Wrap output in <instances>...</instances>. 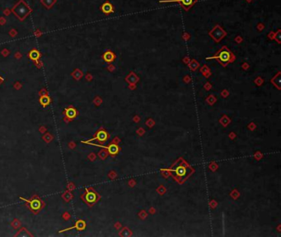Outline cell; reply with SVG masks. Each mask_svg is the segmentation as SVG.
<instances>
[{"label":"cell","mask_w":281,"mask_h":237,"mask_svg":"<svg viewBox=\"0 0 281 237\" xmlns=\"http://www.w3.org/2000/svg\"><path fill=\"white\" fill-rule=\"evenodd\" d=\"M107 137H108L107 133L105 131H103V130H102V131L98 132V134H97V136H96V137H94L93 139H92V140H99L100 142H104V141H106V140H107Z\"/></svg>","instance_id":"cell-6"},{"label":"cell","mask_w":281,"mask_h":237,"mask_svg":"<svg viewBox=\"0 0 281 237\" xmlns=\"http://www.w3.org/2000/svg\"><path fill=\"white\" fill-rule=\"evenodd\" d=\"M103 59L105 60V61H106V62H111V61L114 60L115 55H114V54L112 52L107 51L103 55Z\"/></svg>","instance_id":"cell-10"},{"label":"cell","mask_w":281,"mask_h":237,"mask_svg":"<svg viewBox=\"0 0 281 237\" xmlns=\"http://www.w3.org/2000/svg\"><path fill=\"white\" fill-rule=\"evenodd\" d=\"M40 103L42 104L44 107H46V106H47V105H49V103H50V98H49L48 96L45 95V96H42V97L40 98Z\"/></svg>","instance_id":"cell-14"},{"label":"cell","mask_w":281,"mask_h":237,"mask_svg":"<svg viewBox=\"0 0 281 237\" xmlns=\"http://www.w3.org/2000/svg\"><path fill=\"white\" fill-rule=\"evenodd\" d=\"M66 115H67V116L69 117V119H73L77 115V111L74 108H69L66 110Z\"/></svg>","instance_id":"cell-11"},{"label":"cell","mask_w":281,"mask_h":237,"mask_svg":"<svg viewBox=\"0 0 281 237\" xmlns=\"http://www.w3.org/2000/svg\"><path fill=\"white\" fill-rule=\"evenodd\" d=\"M215 58L218 59L221 63L225 65L228 62H229L230 59H231V53L227 49H224L219 52L218 55L215 56Z\"/></svg>","instance_id":"cell-3"},{"label":"cell","mask_w":281,"mask_h":237,"mask_svg":"<svg viewBox=\"0 0 281 237\" xmlns=\"http://www.w3.org/2000/svg\"><path fill=\"white\" fill-rule=\"evenodd\" d=\"M28 57L30 58L31 60H33V61H35V60H39V59H40V53L37 50H35V49H34V50H31V51L29 52Z\"/></svg>","instance_id":"cell-8"},{"label":"cell","mask_w":281,"mask_h":237,"mask_svg":"<svg viewBox=\"0 0 281 237\" xmlns=\"http://www.w3.org/2000/svg\"><path fill=\"white\" fill-rule=\"evenodd\" d=\"M181 1L182 4L184 6H186V7L190 6L193 3V0H181Z\"/></svg>","instance_id":"cell-15"},{"label":"cell","mask_w":281,"mask_h":237,"mask_svg":"<svg viewBox=\"0 0 281 237\" xmlns=\"http://www.w3.org/2000/svg\"><path fill=\"white\" fill-rule=\"evenodd\" d=\"M31 8L28 6L24 0H20L17 2L12 8V12L20 20L24 21L26 17H27L29 14L31 12Z\"/></svg>","instance_id":"cell-2"},{"label":"cell","mask_w":281,"mask_h":237,"mask_svg":"<svg viewBox=\"0 0 281 237\" xmlns=\"http://www.w3.org/2000/svg\"><path fill=\"white\" fill-rule=\"evenodd\" d=\"M107 149H108L110 154L112 155H116L118 153V151H119V147L116 145H110L109 147H107Z\"/></svg>","instance_id":"cell-13"},{"label":"cell","mask_w":281,"mask_h":237,"mask_svg":"<svg viewBox=\"0 0 281 237\" xmlns=\"http://www.w3.org/2000/svg\"><path fill=\"white\" fill-rule=\"evenodd\" d=\"M191 169L190 168L188 164H186L183 160H178L174 165L173 167L171 169L170 172L173 174V176L178 180H185L188 176H189L190 173H191Z\"/></svg>","instance_id":"cell-1"},{"label":"cell","mask_w":281,"mask_h":237,"mask_svg":"<svg viewBox=\"0 0 281 237\" xmlns=\"http://www.w3.org/2000/svg\"><path fill=\"white\" fill-rule=\"evenodd\" d=\"M56 2L57 0H40V3L48 9H50L56 3Z\"/></svg>","instance_id":"cell-9"},{"label":"cell","mask_w":281,"mask_h":237,"mask_svg":"<svg viewBox=\"0 0 281 237\" xmlns=\"http://www.w3.org/2000/svg\"><path fill=\"white\" fill-rule=\"evenodd\" d=\"M102 10L106 13V14H108L110 12H112V5L109 3H104L102 7Z\"/></svg>","instance_id":"cell-12"},{"label":"cell","mask_w":281,"mask_h":237,"mask_svg":"<svg viewBox=\"0 0 281 237\" xmlns=\"http://www.w3.org/2000/svg\"><path fill=\"white\" fill-rule=\"evenodd\" d=\"M85 226H86V223H85L83 221L79 220V221H78L76 222V224H75L74 226L69 227V228H67V229H64V230H62V231H60L59 232H64V231L72 230V229H74H74H77V230H78V231H81V230H84V229H85Z\"/></svg>","instance_id":"cell-4"},{"label":"cell","mask_w":281,"mask_h":237,"mask_svg":"<svg viewBox=\"0 0 281 237\" xmlns=\"http://www.w3.org/2000/svg\"><path fill=\"white\" fill-rule=\"evenodd\" d=\"M20 198L23 199V200H24V201H26V202H29V203H30V206H31V208L32 210L37 211V210H39V209L40 208V202L38 200V199H34V200H32V201H27V200H26V199L23 198V197H20Z\"/></svg>","instance_id":"cell-7"},{"label":"cell","mask_w":281,"mask_h":237,"mask_svg":"<svg viewBox=\"0 0 281 237\" xmlns=\"http://www.w3.org/2000/svg\"><path fill=\"white\" fill-rule=\"evenodd\" d=\"M85 199L87 203L89 204H92L98 200V196L94 192H87L86 196H85Z\"/></svg>","instance_id":"cell-5"}]
</instances>
